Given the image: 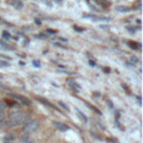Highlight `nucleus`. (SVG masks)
Returning <instances> with one entry per match:
<instances>
[{"label":"nucleus","instance_id":"f257e3e1","mask_svg":"<svg viewBox=\"0 0 143 143\" xmlns=\"http://www.w3.org/2000/svg\"><path fill=\"white\" fill-rule=\"evenodd\" d=\"M29 121H30L29 115L25 114L21 111H15V112H11V113L9 114L7 126H8V128H15V126L25 124V123L29 122Z\"/></svg>","mask_w":143,"mask_h":143},{"label":"nucleus","instance_id":"f03ea898","mask_svg":"<svg viewBox=\"0 0 143 143\" xmlns=\"http://www.w3.org/2000/svg\"><path fill=\"white\" fill-rule=\"evenodd\" d=\"M39 128V122L37 120H32V121H29V122L25 123L24 125V131L26 133H30V132H34L37 128Z\"/></svg>","mask_w":143,"mask_h":143},{"label":"nucleus","instance_id":"7ed1b4c3","mask_svg":"<svg viewBox=\"0 0 143 143\" xmlns=\"http://www.w3.org/2000/svg\"><path fill=\"white\" fill-rule=\"evenodd\" d=\"M11 97H14V98L18 100V101H20L21 103L24 104V105H30V101L28 98H26L25 96H22V95H19V94H10Z\"/></svg>","mask_w":143,"mask_h":143},{"label":"nucleus","instance_id":"20e7f679","mask_svg":"<svg viewBox=\"0 0 143 143\" xmlns=\"http://www.w3.org/2000/svg\"><path fill=\"white\" fill-rule=\"evenodd\" d=\"M68 85H70V86L75 90V92H80V90H82V87H80L74 80H68Z\"/></svg>","mask_w":143,"mask_h":143},{"label":"nucleus","instance_id":"39448f33","mask_svg":"<svg viewBox=\"0 0 143 143\" xmlns=\"http://www.w3.org/2000/svg\"><path fill=\"white\" fill-rule=\"evenodd\" d=\"M53 125H55L59 131H63V132H65V131H68V128H70L67 125L63 124V123H59V122H53Z\"/></svg>","mask_w":143,"mask_h":143},{"label":"nucleus","instance_id":"423d86ee","mask_svg":"<svg viewBox=\"0 0 143 143\" xmlns=\"http://www.w3.org/2000/svg\"><path fill=\"white\" fill-rule=\"evenodd\" d=\"M38 101H39L40 103H42V104H44V105H46V106L50 107V108H56L54 104H52L50 102H48V101H47V100H45V98H42V97H39V98H38Z\"/></svg>","mask_w":143,"mask_h":143},{"label":"nucleus","instance_id":"0eeeda50","mask_svg":"<svg viewBox=\"0 0 143 143\" xmlns=\"http://www.w3.org/2000/svg\"><path fill=\"white\" fill-rule=\"evenodd\" d=\"M21 142L22 143H32V140L30 139L28 133H25V134H22V136H21Z\"/></svg>","mask_w":143,"mask_h":143},{"label":"nucleus","instance_id":"6e6552de","mask_svg":"<svg viewBox=\"0 0 143 143\" xmlns=\"http://www.w3.org/2000/svg\"><path fill=\"white\" fill-rule=\"evenodd\" d=\"M75 111L77 112V114H78V115H80V118H82V120L84 121V122H87V121H88V120H87V118H86V116H85V114L83 113V112H80L78 108H75Z\"/></svg>","mask_w":143,"mask_h":143},{"label":"nucleus","instance_id":"1a4fd4ad","mask_svg":"<svg viewBox=\"0 0 143 143\" xmlns=\"http://www.w3.org/2000/svg\"><path fill=\"white\" fill-rule=\"evenodd\" d=\"M12 4H14V6H15L17 9H22V7H24V4L20 1V0H16V1H14Z\"/></svg>","mask_w":143,"mask_h":143},{"label":"nucleus","instance_id":"9d476101","mask_svg":"<svg viewBox=\"0 0 143 143\" xmlns=\"http://www.w3.org/2000/svg\"><path fill=\"white\" fill-rule=\"evenodd\" d=\"M116 10L120 11V12H128L130 9H128V7H124V6H118V7H116Z\"/></svg>","mask_w":143,"mask_h":143},{"label":"nucleus","instance_id":"9b49d317","mask_svg":"<svg viewBox=\"0 0 143 143\" xmlns=\"http://www.w3.org/2000/svg\"><path fill=\"white\" fill-rule=\"evenodd\" d=\"M130 62L131 63H133V64H138V63H140V59L138 58L136 56H131L130 57Z\"/></svg>","mask_w":143,"mask_h":143},{"label":"nucleus","instance_id":"f8f14e48","mask_svg":"<svg viewBox=\"0 0 143 143\" xmlns=\"http://www.w3.org/2000/svg\"><path fill=\"white\" fill-rule=\"evenodd\" d=\"M15 139H16V136H14V135H6V136H4V141L6 142H11Z\"/></svg>","mask_w":143,"mask_h":143},{"label":"nucleus","instance_id":"ddd939ff","mask_svg":"<svg viewBox=\"0 0 143 143\" xmlns=\"http://www.w3.org/2000/svg\"><path fill=\"white\" fill-rule=\"evenodd\" d=\"M59 106H60V107H63V108L65 110L66 112H70V108H68V106L66 105L65 103H63V102H59Z\"/></svg>","mask_w":143,"mask_h":143},{"label":"nucleus","instance_id":"4468645a","mask_svg":"<svg viewBox=\"0 0 143 143\" xmlns=\"http://www.w3.org/2000/svg\"><path fill=\"white\" fill-rule=\"evenodd\" d=\"M2 36H4V39H9V38H10V34H9L8 32H2Z\"/></svg>","mask_w":143,"mask_h":143},{"label":"nucleus","instance_id":"2eb2a0df","mask_svg":"<svg viewBox=\"0 0 143 143\" xmlns=\"http://www.w3.org/2000/svg\"><path fill=\"white\" fill-rule=\"evenodd\" d=\"M138 44H134V42H128V46L131 47L132 49H138V47L139 46H136Z\"/></svg>","mask_w":143,"mask_h":143},{"label":"nucleus","instance_id":"dca6fc26","mask_svg":"<svg viewBox=\"0 0 143 143\" xmlns=\"http://www.w3.org/2000/svg\"><path fill=\"white\" fill-rule=\"evenodd\" d=\"M32 65H34L35 67H40V62L39 60H34L32 62Z\"/></svg>","mask_w":143,"mask_h":143},{"label":"nucleus","instance_id":"f3484780","mask_svg":"<svg viewBox=\"0 0 143 143\" xmlns=\"http://www.w3.org/2000/svg\"><path fill=\"white\" fill-rule=\"evenodd\" d=\"M4 120V114L2 111H0V123H1Z\"/></svg>","mask_w":143,"mask_h":143},{"label":"nucleus","instance_id":"a211bd4d","mask_svg":"<svg viewBox=\"0 0 143 143\" xmlns=\"http://www.w3.org/2000/svg\"><path fill=\"white\" fill-rule=\"evenodd\" d=\"M0 65H1V66H6V67H8V66H9V63H7V62H4V60H0Z\"/></svg>","mask_w":143,"mask_h":143},{"label":"nucleus","instance_id":"6ab92c4d","mask_svg":"<svg viewBox=\"0 0 143 143\" xmlns=\"http://www.w3.org/2000/svg\"><path fill=\"white\" fill-rule=\"evenodd\" d=\"M88 64L90 66H93V67H94V66H96V64H95V62L93 60V59H90V62H88Z\"/></svg>","mask_w":143,"mask_h":143},{"label":"nucleus","instance_id":"aec40b11","mask_svg":"<svg viewBox=\"0 0 143 143\" xmlns=\"http://www.w3.org/2000/svg\"><path fill=\"white\" fill-rule=\"evenodd\" d=\"M126 29H128L130 32H134L135 30H136V29H135V28H131V27H128V28H126Z\"/></svg>","mask_w":143,"mask_h":143},{"label":"nucleus","instance_id":"412c9836","mask_svg":"<svg viewBox=\"0 0 143 143\" xmlns=\"http://www.w3.org/2000/svg\"><path fill=\"white\" fill-rule=\"evenodd\" d=\"M107 104H108V106H110V108H113V103H112L111 101H107Z\"/></svg>","mask_w":143,"mask_h":143},{"label":"nucleus","instance_id":"4be33fe9","mask_svg":"<svg viewBox=\"0 0 143 143\" xmlns=\"http://www.w3.org/2000/svg\"><path fill=\"white\" fill-rule=\"evenodd\" d=\"M46 32H48V34H55V32H55V30H52V29H47Z\"/></svg>","mask_w":143,"mask_h":143},{"label":"nucleus","instance_id":"5701e85b","mask_svg":"<svg viewBox=\"0 0 143 143\" xmlns=\"http://www.w3.org/2000/svg\"><path fill=\"white\" fill-rule=\"evenodd\" d=\"M135 8L140 9V8H141V4H140V2H138V4H136V6H135Z\"/></svg>","mask_w":143,"mask_h":143},{"label":"nucleus","instance_id":"b1692460","mask_svg":"<svg viewBox=\"0 0 143 143\" xmlns=\"http://www.w3.org/2000/svg\"><path fill=\"white\" fill-rule=\"evenodd\" d=\"M55 46H57V47H63V45H60V44H58V42H55Z\"/></svg>","mask_w":143,"mask_h":143},{"label":"nucleus","instance_id":"393cba45","mask_svg":"<svg viewBox=\"0 0 143 143\" xmlns=\"http://www.w3.org/2000/svg\"><path fill=\"white\" fill-rule=\"evenodd\" d=\"M136 98H138V102H139V104H140V105H141V97H140V96H138Z\"/></svg>","mask_w":143,"mask_h":143},{"label":"nucleus","instance_id":"a878e982","mask_svg":"<svg viewBox=\"0 0 143 143\" xmlns=\"http://www.w3.org/2000/svg\"><path fill=\"white\" fill-rule=\"evenodd\" d=\"M59 40H62V42H67V39H65V38H59Z\"/></svg>","mask_w":143,"mask_h":143},{"label":"nucleus","instance_id":"bb28decb","mask_svg":"<svg viewBox=\"0 0 143 143\" xmlns=\"http://www.w3.org/2000/svg\"><path fill=\"white\" fill-rule=\"evenodd\" d=\"M75 30H77V32H83V29H80V28L75 27Z\"/></svg>","mask_w":143,"mask_h":143},{"label":"nucleus","instance_id":"cd10ccee","mask_svg":"<svg viewBox=\"0 0 143 143\" xmlns=\"http://www.w3.org/2000/svg\"><path fill=\"white\" fill-rule=\"evenodd\" d=\"M35 22L37 24V25H40V20H38V19H37V20H35Z\"/></svg>","mask_w":143,"mask_h":143},{"label":"nucleus","instance_id":"c85d7f7f","mask_svg":"<svg viewBox=\"0 0 143 143\" xmlns=\"http://www.w3.org/2000/svg\"><path fill=\"white\" fill-rule=\"evenodd\" d=\"M101 28H103V29H106V28H108V26H101Z\"/></svg>","mask_w":143,"mask_h":143},{"label":"nucleus","instance_id":"c756f323","mask_svg":"<svg viewBox=\"0 0 143 143\" xmlns=\"http://www.w3.org/2000/svg\"><path fill=\"white\" fill-rule=\"evenodd\" d=\"M94 96H100V93H94Z\"/></svg>","mask_w":143,"mask_h":143},{"label":"nucleus","instance_id":"7c9ffc66","mask_svg":"<svg viewBox=\"0 0 143 143\" xmlns=\"http://www.w3.org/2000/svg\"><path fill=\"white\" fill-rule=\"evenodd\" d=\"M55 1H56V2H60L62 0H55Z\"/></svg>","mask_w":143,"mask_h":143},{"label":"nucleus","instance_id":"2f4dec72","mask_svg":"<svg viewBox=\"0 0 143 143\" xmlns=\"http://www.w3.org/2000/svg\"><path fill=\"white\" fill-rule=\"evenodd\" d=\"M0 78H2V75H1V74H0Z\"/></svg>","mask_w":143,"mask_h":143},{"label":"nucleus","instance_id":"473e14b6","mask_svg":"<svg viewBox=\"0 0 143 143\" xmlns=\"http://www.w3.org/2000/svg\"><path fill=\"white\" fill-rule=\"evenodd\" d=\"M4 143H10V142H4Z\"/></svg>","mask_w":143,"mask_h":143}]
</instances>
